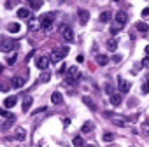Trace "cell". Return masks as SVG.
<instances>
[{
  "instance_id": "ee69618b",
  "label": "cell",
  "mask_w": 149,
  "mask_h": 147,
  "mask_svg": "<svg viewBox=\"0 0 149 147\" xmlns=\"http://www.w3.org/2000/svg\"><path fill=\"white\" fill-rule=\"evenodd\" d=\"M4 114H6V110H4V109H0V116H4Z\"/></svg>"
},
{
  "instance_id": "bcb514c9",
  "label": "cell",
  "mask_w": 149,
  "mask_h": 147,
  "mask_svg": "<svg viewBox=\"0 0 149 147\" xmlns=\"http://www.w3.org/2000/svg\"><path fill=\"white\" fill-rule=\"evenodd\" d=\"M84 147H97V145H91V144H90V145H84Z\"/></svg>"
},
{
  "instance_id": "277c9868",
  "label": "cell",
  "mask_w": 149,
  "mask_h": 147,
  "mask_svg": "<svg viewBox=\"0 0 149 147\" xmlns=\"http://www.w3.org/2000/svg\"><path fill=\"white\" fill-rule=\"evenodd\" d=\"M60 32H61V37H63L65 42H74V40H76L74 30H72L68 25H61V26H60Z\"/></svg>"
},
{
  "instance_id": "52a82bcc",
  "label": "cell",
  "mask_w": 149,
  "mask_h": 147,
  "mask_svg": "<svg viewBox=\"0 0 149 147\" xmlns=\"http://www.w3.org/2000/svg\"><path fill=\"white\" fill-rule=\"evenodd\" d=\"M126 21H128L126 12H125V11H118V12H116V16H114V23H118V25L125 26V25H126Z\"/></svg>"
},
{
  "instance_id": "5bb4252c",
  "label": "cell",
  "mask_w": 149,
  "mask_h": 147,
  "mask_svg": "<svg viewBox=\"0 0 149 147\" xmlns=\"http://www.w3.org/2000/svg\"><path fill=\"white\" fill-rule=\"evenodd\" d=\"M16 102H18L16 96H7V98L4 100V107H6V109H13V107L16 105Z\"/></svg>"
},
{
  "instance_id": "ffe728a7",
  "label": "cell",
  "mask_w": 149,
  "mask_h": 147,
  "mask_svg": "<svg viewBox=\"0 0 149 147\" xmlns=\"http://www.w3.org/2000/svg\"><path fill=\"white\" fill-rule=\"evenodd\" d=\"M135 28H137L139 32H142V33H147V30H149V26H147L144 21H139V23L135 25Z\"/></svg>"
},
{
  "instance_id": "8d00e7d4",
  "label": "cell",
  "mask_w": 149,
  "mask_h": 147,
  "mask_svg": "<svg viewBox=\"0 0 149 147\" xmlns=\"http://www.w3.org/2000/svg\"><path fill=\"white\" fill-rule=\"evenodd\" d=\"M121 60H123V58H121L119 54H114V56H112V63H119Z\"/></svg>"
},
{
  "instance_id": "7dc6e473",
  "label": "cell",
  "mask_w": 149,
  "mask_h": 147,
  "mask_svg": "<svg viewBox=\"0 0 149 147\" xmlns=\"http://www.w3.org/2000/svg\"><path fill=\"white\" fill-rule=\"evenodd\" d=\"M114 2H121V0H114Z\"/></svg>"
},
{
  "instance_id": "e575fe53",
  "label": "cell",
  "mask_w": 149,
  "mask_h": 147,
  "mask_svg": "<svg viewBox=\"0 0 149 147\" xmlns=\"http://www.w3.org/2000/svg\"><path fill=\"white\" fill-rule=\"evenodd\" d=\"M16 2H18V0H7V2H6V7H7V9H13Z\"/></svg>"
},
{
  "instance_id": "74e56055",
  "label": "cell",
  "mask_w": 149,
  "mask_h": 147,
  "mask_svg": "<svg viewBox=\"0 0 149 147\" xmlns=\"http://www.w3.org/2000/svg\"><path fill=\"white\" fill-rule=\"evenodd\" d=\"M142 18H146V19L149 18V7H146V9L142 11Z\"/></svg>"
},
{
  "instance_id": "7a4b0ae2",
  "label": "cell",
  "mask_w": 149,
  "mask_h": 147,
  "mask_svg": "<svg viewBox=\"0 0 149 147\" xmlns=\"http://www.w3.org/2000/svg\"><path fill=\"white\" fill-rule=\"evenodd\" d=\"M53 21H54V12H46V14H42V16L39 18V25H40V28H44V30H49L51 25H53Z\"/></svg>"
},
{
  "instance_id": "603a6c76",
  "label": "cell",
  "mask_w": 149,
  "mask_h": 147,
  "mask_svg": "<svg viewBox=\"0 0 149 147\" xmlns=\"http://www.w3.org/2000/svg\"><path fill=\"white\" fill-rule=\"evenodd\" d=\"M91 130H93V123H91V121H86V123L83 124V128H81L83 133H90Z\"/></svg>"
},
{
  "instance_id": "1f68e13d",
  "label": "cell",
  "mask_w": 149,
  "mask_h": 147,
  "mask_svg": "<svg viewBox=\"0 0 149 147\" xmlns=\"http://www.w3.org/2000/svg\"><path fill=\"white\" fill-rule=\"evenodd\" d=\"M13 124H14V121H7V119H6V121L2 123V130H4V131H7V130L13 126Z\"/></svg>"
},
{
  "instance_id": "484cf974",
  "label": "cell",
  "mask_w": 149,
  "mask_h": 147,
  "mask_svg": "<svg viewBox=\"0 0 149 147\" xmlns=\"http://www.w3.org/2000/svg\"><path fill=\"white\" fill-rule=\"evenodd\" d=\"M51 79V74H47V72H42L40 74V77H39V83H47Z\"/></svg>"
},
{
  "instance_id": "836d02e7",
  "label": "cell",
  "mask_w": 149,
  "mask_h": 147,
  "mask_svg": "<svg viewBox=\"0 0 149 147\" xmlns=\"http://www.w3.org/2000/svg\"><path fill=\"white\" fill-rule=\"evenodd\" d=\"M140 130H142V131H144V133H146V135L149 137V123H142V126H140Z\"/></svg>"
},
{
  "instance_id": "44dd1931",
  "label": "cell",
  "mask_w": 149,
  "mask_h": 147,
  "mask_svg": "<svg viewBox=\"0 0 149 147\" xmlns=\"http://www.w3.org/2000/svg\"><path fill=\"white\" fill-rule=\"evenodd\" d=\"M32 102H33V100H32V96H26V98H25V102H23V112H28V110H30Z\"/></svg>"
},
{
  "instance_id": "ac0fdd59",
  "label": "cell",
  "mask_w": 149,
  "mask_h": 147,
  "mask_svg": "<svg viewBox=\"0 0 149 147\" xmlns=\"http://www.w3.org/2000/svg\"><path fill=\"white\" fill-rule=\"evenodd\" d=\"M83 102L86 103V107H88L90 110H93V112L97 110V105H95V102H93V100H91L90 96H83Z\"/></svg>"
},
{
  "instance_id": "9c48e42d",
  "label": "cell",
  "mask_w": 149,
  "mask_h": 147,
  "mask_svg": "<svg viewBox=\"0 0 149 147\" xmlns=\"http://www.w3.org/2000/svg\"><path fill=\"white\" fill-rule=\"evenodd\" d=\"M118 83H119V91H121L123 95L130 91V88H132V84H130L128 81H125L123 77H118Z\"/></svg>"
},
{
  "instance_id": "f35d334b",
  "label": "cell",
  "mask_w": 149,
  "mask_h": 147,
  "mask_svg": "<svg viewBox=\"0 0 149 147\" xmlns=\"http://www.w3.org/2000/svg\"><path fill=\"white\" fill-rule=\"evenodd\" d=\"M142 67H149V56H146L144 60H142V63H140Z\"/></svg>"
},
{
  "instance_id": "ba28073f",
  "label": "cell",
  "mask_w": 149,
  "mask_h": 147,
  "mask_svg": "<svg viewBox=\"0 0 149 147\" xmlns=\"http://www.w3.org/2000/svg\"><path fill=\"white\" fill-rule=\"evenodd\" d=\"M35 67H37L39 70H46V68L49 67V58H46V56H40V58H37V61H35Z\"/></svg>"
},
{
  "instance_id": "e0dca14e",
  "label": "cell",
  "mask_w": 149,
  "mask_h": 147,
  "mask_svg": "<svg viewBox=\"0 0 149 147\" xmlns=\"http://www.w3.org/2000/svg\"><path fill=\"white\" fill-rule=\"evenodd\" d=\"M95 61H97V63H98L100 67H105V65H107V63H109L111 60H109V58H107L105 54H98V56L95 58Z\"/></svg>"
},
{
  "instance_id": "5b68a950",
  "label": "cell",
  "mask_w": 149,
  "mask_h": 147,
  "mask_svg": "<svg viewBox=\"0 0 149 147\" xmlns=\"http://www.w3.org/2000/svg\"><path fill=\"white\" fill-rule=\"evenodd\" d=\"M18 47V40H11V39H4L2 42H0V51H13L14 53V49Z\"/></svg>"
},
{
  "instance_id": "3957f363",
  "label": "cell",
  "mask_w": 149,
  "mask_h": 147,
  "mask_svg": "<svg viewBox=\"0 0 149 147\" xmlns=\"http://www.w3.org/2000/svg\"><path fill=\"white\" fill-rule=\"evenodd\" d=\"M81 79V72L77 67H70L67 68V83L68 84H74V83H77Z\"/></svg>"
},
{
  "instance_id": "7402d4cb",
  "label": "cell",
  "mask_w": 149,
  "mask_h": 147,
  "mask_svg": "<svg viewBox=\"0 0 149 147\" xmlns=\"http://www.w3.org/2000/svg\"><path fill=\"white\" fill-rule=\"evenodd\" d=\"M72 145H74V147H84V140H83V137H74Z\"/></svg>"
},
{
  "instance_id": "8fae6325",
  "label": "cell",
  "mask_w": 149,
  "mask_h": 147,
  "mask_svg": "<svg viewBox=\"0 0 149 147\" xmlns=\"http://www.w3.org/2000/svg\"><path fill=\"white\" fill-rule=\"evenodd\" d=\"M121 103H123L121 95H119V93H112V95H111V105H112V107H119Z\"/></svg>"
},
{
  "instance_id": "4dcf8cb0",
  "label": "cell",
  "mask_w": 149,
  "mask_h": 147,
  "mask_svg": "<svg viewBox=\"0 0 149 147\" xmlns=\"http://www.w3.org/2000/svg\"><path fill=\"white\" fill-rule=\"evenodd\" d=\"M116 47H118V42L116 40H109L107 42V49L109 51H116Z\"/></svg>"
},
{
  "instance_id": "7c38bea8",
  "label": "cell",
  "mask_w": 149,
  "mask_h": 147,
  "mask_svg": "<svg viewBox=\"0 0 149 147\" xmlns=\"http://www.w3.org/2000/svg\"><path fill=\"white\" fill-rule=\"evenodd\" d=\"M79 21H81V25H86L88 23V19H90V12L86 11V9H79Z\"/></svg>"
},
{
  "instance_id": "f546056e",
  "label": "cell",
  "mask_w": 149,
  "mask_h": 147,
  "mask_svg": "<svg viewBox=\"0 0 149 147\" xmlns=\"http://www.w3.org/2000/svg\"><path fill=\"white\" fill-rule=\"evenodd\" d=\"M40 6H42L40 0H32V2H30V7H32L33 11H39V9H40Z\"/></svg>"
},
{
  "instance_id": "2e32d148",
  "label": "cell",
  "mask_w": 149,
  "mask_h": 147,
  "mask_svg": "<svg viewBox=\"0 0 149 147\" xmlns=\"http://www.w3.org/2000/svg\"><path fill=\"white\" fill-rule=\"evenodd\" d=\"M100 23H109L111 19H112V12H109V11H104L102 14H100Z\"/></svg>"
},
{
  "instance_id": "f6af8a7d",
  "label": "cell",
  "mask_w": 149,
  "mask_h": 147,
  "mask_svg": "<svg viewBox=\"0 0 149 147\" xmlns=\"http://www.w3.org/2000/svg\"><path fill=\"white\" fill-rule=\"evenodd\" d=\"M2 72H4V67H2V65H0V74H2Z\"/></svg>"
},
{
  "instance_id": "f1b7e54d",
  "label": "cell",
  "mask_w": 149,
  "mask_h": 147,
  "mask_svg": "<svg viewBox=\"0 0 149 147\" xmlns=\"http://www.w3.org/2000/svg\"><path fill=\"white\" fill-rule=\"evenodd\" d=\"M16 140H25L26 138V131L21 128V130H18V133H16V137H14Z\"/></svg>"
},
{
  "instance_id": "d6986e66",
  "label": "cell",
  "mask_w": 149,
  "mask_h": 147,
  "mask_svg": "<svg viewBox=\"0 0 149 147\" xmlns=\"http://www.w3.org/2000/svg\"><path fill=\"white\" fill-rule=\"evenodd\" d=\"M19 30H21V25H19V23H11V25L7 26V32H9V33H18Z\"/></svg>"
},
{
  "instance_id": "83f0119b",
  "label": "cell",
  "mask_w": 149,
  "mask_h": 147,
  "mask_svg": "<svg viewBox=\"0 0 149 147\" xmlns=\"http://www.w3.org/2000/svg\"><path fill=\"white\" fill-rule=\"evenodd\" d=\"M16 60H18V54H16V53H11V54L7 56V65H14Z\"/></svg>"
},
{
  "instance_id": "c3c4849f",
  "label": "cell",
  "mask_w": 149,
  "mask_h": 147,
  "mask_svg": "<svg viewBox=\"0 0 149 147\" xmlns=\"http://www.w3.org/2000/svg\"><path fill=\"white\" fill-rule=\"evenodd\" d=\"M147 2H149V0H147Z\"/></svg>"
},
{
  "instance_id": "b9f144b4",
  "label": "cell",
  "mask_w": 149,
  "mask_h": 147,
  "mask_svg": "<svg viewBox=\"0 0 149 147\" xmlns=\"http://www.w3.org/2000/svg\"><path fill=\"white\" fill-rule=\"evenodd\" d=\"M83 60H84V58H83V54H79V56H77V63H83Z\"/></svg>"
},
{
  "instance_id": "d4e9b609",
  "label": "cell",
  "mask_w": 149,
  "mask_h": 147,
  "mask_svg": "<svg viewBox=\"0 0 149 147\" xmlns=\"http://www.w3.org/2000/svg\"><path fill=\"white\" fill-rule=\"evenodd\" d=\"M18 18H30V11H28V9H25V7L18 9Z\"/></svg>"
},
{
  "instance_id": "cb8c5ba5",
  "label": "cell",
  "mask_w": 149,
  "mask_h": 147,
  "mask_svg": "<svg viewBox=\"0 0 149 147\" xmlns=\"http://www.w3.org/2000/svg\"><path fill=\"white\" fill-rule=\"evenodd\" d=\"M142 93H144V95H149V74L146 76V81H144V84H142Z\"/></svg>"
},
{
  "instance_id": "d590c367",
  "label": "cell",
  "mask_w": 149,
  "mask_h": 147,
  "mask_svg": "<svg viewBox=\"0 0 149 147\" xmlns=\"http://www.w3.org/2000/svg\"><path fill=\"white\" fill-rule=\"evenodd\" d=\"M105 91H107L109 95H112V93H114V88L111 86V83H107V84H105Z\"/></svg>"
},
{
  "instance_id": "6da1fadb",
  "label": "cell",
  "mask_w": 149,
  "mask_h": 147,
  "mask_svg": "<svg viewBox=\"0 0 149 147\" xmlns=\"http://www.w3.org/2000/svg\"><path fill=\"white\" fill-rule=\"evenodd\" d=\"M68 51H70V49H68L67 46H63V47H54L53 53H51V61H49V63H60V61L68 54Z\"/></svg>"
},
{
  "instance_id": "8992f818",
  "label": "cell",
  "mask_w": 149,
  "mask_h": 147,
  "mask_svg": "<svg viewBox=\"0 0 149 147\" xmlns=\"http://www.w3.org/2000/svg\"><path fill=\"white\" fill-rule=\"evenodd\" d=\"M25 83H26V79L21 77V76H14V77L11 79V86H13L14 89H21V88L25 86Z\"/></svg>"
},
{
  "instance_id": "4316f807",
  "label": "cell",
  "mask_w": 149,
  "mask_h": 147,
  "mask_svg": "<svg viewBox=\"0 0 149 147\" xmlns=\"http://www.w3.org/2000/svg\"><path fill=\"white\" fill-rule=\"evenodd\" d=\"M119 30H123V26H121V25H118V23H114V21H112V25H111V33H112V35H114V33H118V32H119Z\"/></svg>"
},
{
  "instance_id": "9a60e30c",
  "label": "cell",
  "mask_w": 149,
  "mask_h": 147,
  "mask_svg": "<svg viewBox=\"0 0 149 147\" xmlns=\"http://www.w3.org/2000/svg\"><path fill=\"white\" fill-rule=\"evenodd\" d=\"M28 30H30V32H39V30H40L39 19H30V21H28Z\"/></svg>"
},
{
  "instance_id": "ab89813d",
  "label": "cell",
  "mask_w": 149,
  "mask_h": 147,
  "mask_svg": "<svg viewBox=\"0 0 149 147\" xmlns=\"http://www.w3.org/2000/svg\"><path fill=\"white\" fill-rule=\"evenodd\" d=\"M40 112H46V107H40V109L33 110V116H35V114H40Z\"/></svg>"
},
{
  "instance_id": "4fadbf2b",
  "label": "cell",
  "mask_w": 149,
  "mask_h": 147,
  "mask_svg": "<svg viewBox=\"0 0 149 147\" xmlns=\"http://www.w3.org/2000/svg\"><path fill=\"white\" fill-rule=\"evenodd\" d=\"M51 102H53L54 105H61V103H63V95H61L60 91H54V93L51 95Z\"/></svg>"
},
{
  "instance_id": "d6a6232c",
  "label": "cell",
  "mask_w": 149,
  "mask_h": 147,
  "mask_svg": "<svg viewBox=\"0 0 149 147\" xmlns=\"http://www.w3.org/2000/svg\"><path fill=\"white\" fill-rule=\"evenodd\" d=\"M112 140H114L112 133H104V142H112Z\"/></svg>"
},
{
  "instance_id": "60d3db41",
  "label": "cell",
  "mask_w": 149,
  "mask_h": 147,
  "mask_svg": "<svg viewBox=\"0 0 149 147\" xmlns=\"http://www.w3.org/2000/svg\"><path fill=\"white\" fill-rule=\"evenodd\" d=\"M65 70H67V67H65V63L60 67V74H65Z\"/></svg>"
},
{
  "instance_id": "30bf717a",
  "label": "cell",
  "mask_w": 149,
  "mask_h": 147,
  "mask_svg": "<svg viewBox=\"0 0 149 147\" xmlns=\"http://www.w3.org/2000/svg\"><path fill=\"white\" fill-rule=\"evenodd\" d=\"M111 119H112V123H114L116 126H119V128H125V126L128 124V119H126V117H121V116H114V114H112Z\"/></svg>"
},
{
  "instance_id": "7bdbcfd3",
  "label": "cell",
  "mask_w": 149,
  "mask_h": 147,
  "mask_svg": "<svg viewBox=\"0 0 149 147\" xmlns=\"http://www.w3.org/2000/svg\"><path fill=\"white\" fill-rule=\"evenodd\" d=\"M146 54L149 56V46H146Z\"/></svg>"
}]
</instances>
